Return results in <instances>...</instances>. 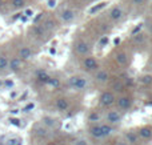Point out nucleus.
Returning a JSON list of instances; mask_svg holds the SVG:
<instances>
[{
    "instance_id": "obj_14",
    "label": "nucleus",
    "mask_w": 152,
    "mask_h": 145,
    "mask_svg": "<svg viewBox=\"0 0 152 145\" xmlns=\"http://www.w3.org/2000/svg\"><path fill=\"white\" fill-rule=\"evenodd\" d=\"M55 105H56V108H58V111L64 112V111H67V109H68V101H67L66 99L60 97V99H58V100H56Z\"/></svg>"
},
{
    "instance_id": "obj_11",
    "label": "nucleus",
    "mask_w": 152,
    "mask_h": 145,
    "mask_svg": "<svg viewBox=\"0 0 152 145\" xmlns=\"http://www.w3.org/2000/svg\"><path fill=\"white\" fill-rule=\"evenodd\" d=\"M87 84H88V83H87V79L77 76V79H76L75 85H74V88H72V89H75V91H83L84 88L87 87Z\"/></svg>"
},
{
    "instance_id": "obj_36",
    "label": "nucleus",
    "mask_w": 152,
    "mask_h": 145,
    "mask_svg": "<svg viewBox=\"0 0 152 145\" xmlns=\"http://www.w3.org/2000/svg\"><path fill=\"white\" fill-rule=\"evenodd\" d=\"M44 27H35V32H36L37 35H43L44 33Z\"/></svg>"
},
{
    "instance_id": "obj_1",
    "label": "nucleus",
    "mask_w": 152,
    "mask_h": 145,
    "mask_svg": "<svg viewBox=\"0 0 152 145\" xmlns=\"http://www.w3.org/2000/svg\"><path fill=\"white\" fill-rule=\"evenodd\" d=\"M99 103L102 107H111L115 103V95L112 92H103L99 97Z\"/></svg>"
},
{
    "instance_id": "obj_8",
    "label": "nucleus",
    "mask_w": 152,
    "mask_h": 145,
    "mask_svg": "<svg viewBox=\"0 0 152 145\" xmlns=\"http://www.w3.org/2000/svg\"><path fill=\"white\" fill-rule=\"evenodd\" d=\"M118 108L120 111H127V109L131 108V99L129 97H120L118 100Z\"/></svg>"
},
{
    "instance_id": "obj_32",
    "label": "nucleus",
    "mask_w": 152,
    "mask_h": 145,
    "mask_svg": "<svg viewBox=\"0 0 152 145\" xmlns=\"http://www.w3.org/2000/svg\"><path fill=\"white\" fill-rule=\"evenodd\" d=\"M123 88H124V85H123V83H120V81H118V83H115V84H113V89H115L116 92H121V91H123Z\"/></svg>"
},
{
    "instance_id": "obj_31",
    "label": "nucleus",
    "mask_w": 152,
    "mask_h": 145,
    "mask_svg": "<svg viewBox=\"0 0 152 145\" xmlns=\"http://www.w3.org/2000/svg\"><path fill=\"white\" fill-rule=\"evenodd\" d=\"M88 120H89V121H92V123H97L100 120V116L97 113H91L88 116Z\"/></svg>"
},
{
    "instance_id": "obj_26",
    "label": "nucleus",
    "mask_w": 152,
    "mask_h": 145,
    "mask_svg": "<svg viewBox=\"0 0 152 145\" xmlns=\"http://www.w3.org/2000/svg\"><path fill=\"white\" fill-rule=\"evenodd\" d=\"M43 27H44L45 31H52V29L55 28V23H53L52 20H47L44 24H43Z\"/></svg>"
},
{
    "instance_id": "obj_46",
    "label": "nucleus",
    "mask_w": 152,
    "mask_h": 145,
    "mask_svg": "<svg viewBox=\"0 0 152 145\" xmlns=\"http://www.w3.org/2000/svg\"><path fill=\"white\" fill-rule=\"evenodd\" d=\"M59 145H66V144H59Z\"/></svg>"
},
{
    "instance_id": "obj_28",
    "label": "nucleus",
    "mask_w": 152,
    "mask_h": 145,
    "mask_svg": "<svg viewBox=\"0 0 152 145\" xmlns=\"http://www.w3.org/2000/svg\"><path fill=\"white\" fill-rule=\"evenodd\" d=\"M144 40H145V37H144L143 33H135L134 35V41L135 43H143Z\"/></svg>"
},
{
    "instance_id": "obj_16",
    "label": "nucleus",
    "mask_w": 152,
    "mask_h": 145,
    "mask_svg": "<svg viewBox=\"0 0 152 145\" xmlns=\"http://www.w3.org/2000/svg\"><path fill=\"white\" fill-rule=\"evenodd\" d=\"M139 136L142 138H144V140H148V138L152 137V129L151 128H148V127L142 128V129L139 130Z\"/></svg>"
},
{
    "instance_id": "obj_33",
    "label": "nucleus",
    "mask_w": 152,
    "mask_h": 145,
    "mask_svg": "<svg viewBox=\"0 0 152 145\" xmlns=\"http://www.w3.org/2000/svg\"><path fill=\"white\" fill-rule=\"evenodd\" d=\"M142 83H143V84H150V83H152V76H150V75L143 76L142 77Z\"/></svg>"
},
{
    "instance_id": "obj_13",
    "label": "nucleus",
    "mask_w": 152,
    "mask_h": 145,
    "mask_svg": "<svg viewBox=\"0 0 152 145\" xmlns=\"http://www.w3.org/2000/svg\"><path fill=\"white\" fill-rule=\"evenodd\" d=\"M35 133H36L37 136H40V137H47L48 135H50V129H48L47 127H44V125H36L35 127Z\"/></svg>"
},
{
    "instance_id": "obj_20",
    "label": "nucleus",
    "mask_w": 152,
    "mask_h": 145,
    "mask_svg": "<svg viewBox=\"0 0 152 145\" xmlns=\"http://www.w3.org/2000/svg\"><path fill=\"white\" fill-rule=\"evenodd\" d=\"M116 61H118L120 65H126L127 61H128V57H127V55L124 52H120L116 55Z\"/></svg>"
},
{
    "instance_id": "obj_21",
    "label": "nucleus",
    "mask_w": 152,
    "mask_h": 145,
    "mask_svg": "<svg viewBox=\"0 0 152 145\" xmlns=\"http://www.w3.org/2000/svg\"><path fill=\"white\" fill-rule=\"evenodd\" d=\"M126 141L128 144H136L137 143V136L134 132H128L126 135Z\"/></svg>"
},
{
    "instance_id": "obj_15",
    "label": "nucleus",
    "mask_w": 152,
    "mask_h": 145,
    "mask_svg": "<svg viewBox=\"0 0 152 145\" xmlns=\"http://www.w3.org/2000/svg\"><path fill=\"white\" fill-rule=\"evenodd\" d=\"M42 121H43V125H44V127H47L48 129H53V128L56 127V121L52 119V117H50V116H44Z\"/></svg>"
},
{
    "instance_id": "obj_5",
    "label": "nucleus",
    "mask_w": 152,
    "mask_h": 145,
    "mask_svg": "<svg viewBox=\"0 0 152 145\" xmlns=\"http://www.w3.org/2000/svg\"><path fill=\"white\" fill-rule=\"evenodd\" d=\"M108 16H110V19L112 21H119L124 16V11L121 9L120 7H113L112 9L110 11V15Z\"/></svg>"
},
{
    "instance_id": "obj_10",
    "label": "nucleus",
    "mask_w": 152,
    "mask_h": 145,
    "mask_svg": "<svg viewBox=\"0 0 152 145\" xmlns=\"http://www.w3.org/2000/svg\"><path fill=\"white\" fill-rule=\"evenodd\" d=\"M95 80H96L97 83H107L108 80H110V75H108V72L105 71V69H100V71H97L96 75H95Z\"/></svg>"
},
{
    "instance_id": "obj_35",
    "label": "nucleus",
    "mask_w": 152,
    "mask_h": 145,
    "mask_svg": "<svg viewBox=\"0 0 152 145\" xmlns=\"http://www.w3.org/2000/svg\"><path fill=\"white\" fill-rule=\"evenodd\" d=\"M34 108H35V104H34V103H28V104H27V105L23 108V112H31Z\"/></svg>"
},
{
    "instance_id": "obj_18",
    "label": "nucleus",
    "mask_w": 152,
    "mask_h": 145,
    "mask_svg": "<svg viewBox=\"0 0 152 145\" xmlns=\"http://www.w3.org/2000/svg\"><path fill=\"white\" fill-rule=\"evenodd\" d=\"M100 127H102V130H103V135H104V137H107V136H111L113 132H115V130H113V128H112V125L108 124V123H107V124H102Z\"/></svg>"
},
{
    "instance_id": "obj_39",
    "label": "nucleus",
    "mask_w": 152,
    "mask_h": 145,
    "mask_svg": "<svg viewBox=\"0 0 152 145\" xmlns=\"http://www.w3.org/2000/svg\"><path fill=\"white\" fill-rule=\"evenodd\" d=\"M107 41H108L107 37H104L103 40H100V45H105V44H107Z\"/></svg>"
},
{
    "instance_id": "obj_27",
    "label": "nucleus",
    "mask_w": 152,
    "mask_h": 145,
    "mask_svg": "<svg viewBox=\"0 0 152 145\" xmlns=\"http://www.w3.org/2000/svg\"><path fill=\"white\" fill-rule=\"evenodd\" d=\"M3 85H4L5 89H12L13 85H15V83H13L11 79H5L4 81H3Z\"/></svg>"
},
{
    "instance_id": "obj_45",
    "label": "nucleus",
    "mask_w": 152,
    "mask_h": 145,
    "mask_svg": "<svg viewBox=\"0 0 152 145\" xmlns=\"http://www.w3.org/2000/svg\"><path fill=\"white\" fill-rule=\"evenodd\" d=\"M88 1H91V3H92V1H95V0H88Z\"/></svg>"
},
{
    "instance_id": "obj_41",
    "label": "nucleus",
    "mask_w": 152,
    "mask_h": 145,
    "mask_svg": "<svg viewBox=\"0 0 152 145\" xmlns=\"http://www.w3.org/2000/svg\"><path fill=\"white\" fill-rule=\"evenodd\" d=\"M134 4H142V0H132Z\"/></svg>"
},
{
    "instance_id": "obj_25",
    "label": "nucleus",
    "mask_w": 152,
    "mask_h": 145,
    "mask_svg": "<svg viewBox=\"0 0 152 145\" xmlns=\"http://www.w3.org/2000/svg\"><path fill=\"white\" fill-rule=\"evenodd\" d=\"M10 124L13 125V127H16V128H20L21 127V120L18 119V117H11V119H10Z\"/></svg>"
},
{
    "instance_id": "obj_3",
    "label": "nucleus",
    "mask_w": 152,
    "mask_h": 145,
    "mask_svg": "<svg viewBox=\"0 0 152 145\" xmlns=\"http://www.w3.org/2000/svg\"><path fill=\"white\" fill-rule=\"evenodd\" d=\"M75 17H76L75 12L72 9H69V8H66V9H63L60 12V19L63 23H67V24L72 23L75 20Z\"/></svg>"
},
{
    "instance_id": "obj_43",
    "label": "nucleus",
    "mask_w": 152,
    "mask_h": 145,
    "mask_svg": "<svg viewBox=\"0 0 152 145\" xmlns=\"http://www.w3.org/2000/svg\"><path fill=\"white\" fill-rule=\"evenodd\" d=\"M11 112H12L13 115H18V113H19V109H12V111H11Z\"/></svg>"
},
{
    "instance_id": "obj_4",
    "label": "nucleus",
    "mask_w": 152,
    "mask_h": 145,
    "mask_svg": "<svg viewBox=\"0 0 152 145\" xmlns=\"http://www.w3.org/2000/svg\"><path fill=\"white\" fill-rule=\"evenodd\" d=\"M75 49H76V53H77V55L84 56V55H87V53L89 52V44L87 41H83V40H81V41L76 43Z\"/></svg>"
},
{
    "instance_id": "obj_6",
    "label": "nucleus",
    "mask_w": 152,
    "mask_h": 145,
    "mask_svg": "<svg viewBox=\"0 0 152 145\" xmlns=\"http://www.w3.org/2000/svg\"><path fill=\"white\" fill-rule=\"evenodd\" d=\"M83 65H84V68H86L87 71H95V69L97 68V61H96V59L95 57L89 56V57L84 59Z\"/></svg>"
},
{
    "instance_id": "obj_38",
    "label": "nucleus",
    "mask_w": 152,
    "mask_h": 145,
    "mask_svg": "<svg viewBox=\"0 0 152 145\" xmlns=\"http://www.w3.org/2000/svg\"><path fill=\"white\" fill-rule=\"evenodd\" d=\"M116 145H129V144L127 143L126 140H120V141H118V143H116Z\"/></svg>"
},
{
    "instance_id": "obj_40",
    "label": "nucleus",
    "mask_w": 152,
    "mask_h": 145,
    "mask_svg": "<svg viewBox=\"0 0 152 145\" xmlns=\"http://www.w3.org/2000/svg\"><path fill=\"white\" fill-rule=\"evenodd\" d=\"M26 15H27V16H32V11H31V9H27V11H26Z\"/></svg>"
},
{
    "instance_id": "obj_42",
    "label": "nucleus",
    "mask_w": 152,
    "mask_h": 145,
    "mask_svg": "<svg viewBox=\"0 0 152 145\" xmlns=\"http://www.w3.org/2000/svg\"><path fill=\"white\" fill-rule=\"evenodd\" d=\"M10 96H11V99H13V97H16V96H18V93H16V92H12Z\"/></svg>"
},
{
    "instance_id": "obj_37",
    "label": "nucleus",
    "mask_w": 152,
    "mask_h": 145,
    "mask_svg": "<svg viewBox=\"0 0 152 145\" xmlns=\"http://www.w3.org/2000/svg\"><path fill=\"white\" fill-rule=\"evenodd\" d=\"M48 7L50 8H55L56 7V0H47Z\"/></svg>"
},
{
    "instance_id": "obj_19",
    "label": "nucleus",
    "mask_w": 152,
    "mask_h": 145,
    "mask_svg": "<svg viewBox=\"0 0 152 145\" xmlns=\"http://www.w3.org/2000/svg\"><path fill=\"white\" fill-rule=\"evenodd\" d=\"M11 5L13 9H21L26 7V0H11Z\"/></svg>"
},
{
    "instance_id": "obj_17",
    "label": "nucleus",
    "mask_w": 152,
    "mask_h": 145,
    "mask_svg": "<svg viewBox=\"0 0 152 145\" xmlns=\"http://www.w3.org/2000/svg\"><path fill=\"white\" fill-rule=\"evenodd\" d=\"M36 77H37V80H39V81L47 83L48 79H50V75H48L45 71H43V69H39V71H36Z\"/></svg>"
},
{
    "instance_id": "obj_30",
    "label": "nucleus",
    "mask_w": 152,
    "mask_h": 145,
    "mask_svg": "<svg viewBox=\"0 0 152 145\" xmlns=\"http://www.w3.org/2000/svg\"><path fill=\"white\" fill-rule=\"evenodd\" d=\"M76 79H77V76H69V77H68V80H67V85H68L69 88H74Z\"/></svg>"
},
{
    "instance_id": "obj_44",
    "label": "nucleus",
    "mask_w": 152,
    "mask_h": 145,
    "mask_svg": "<svg viewBox=\"0 0 152 145\" xmlns=\"http://www.w3.org/2000/svg\"><path fill=\"white\" fill-rule=\"evenodd\" d=\"M1 85H3V81H1V80H0V87H1Z\"/></svg>"
},
{
    "instance_id": "obj_23",
    "label": "nucleus",
    "mask_w": 152,
    "mask_h": 145,
    "mask_svg": "<svg viewBox=\"0 0 152 145\" xmlns=\"http://www.w3.org/2000/svg\"><path fill=\"white\" fill-rule=\"evenodd\" d=\"M7 145H23V140L20 137H11L7 141Z\"/></svg>"
},
{
    "instance_id": "obj_22",
    "label": "nucleus",
    "mask_w": 152,
    "mask_h": 145,
    "mask_svg": "<svg viewBox=\"0 0 152 145\" xmlns=\"http://www.w3.org/2000/svg\"><path fill=\"white\" fill-rule=\"evenodd\" d=\"M45 84H48L50 87H52V88H59L60 87V80L56 79V77H50Z\"/></svg>"
},
{
    "instance_id": "obj_34",
    "label": "nucleus",
    "mask_w": 152,
    "mask_h": 145,
    "mask_svg": "<svg viewBox=\"0 0 152 145\" xmlns=\"http://www.w3.org/2000/svg\"><path fill=\"white\" fill-rule=\"evenodd\" d=\"M74 145H88V141L86 138H77L74 141Z\"/></svg>"
},
{
    "instance_id": "obj_7",
    "label": "nucleus",
    "mask_w": 152,
    "mask_h": 145,
    "mask_svg": "<svg viewBox=\"0 0 152 145\" xmlns=\"http://www.w3.org/2000/svg\"><path fill=\"white\" fill-rule=\"evenodd\" d=\"M21 67V59L20 57H12L11 60H8V68L12 72H18Z\"/></svg>"
},
{
    "instance_id": "obj_29",
    "label": "nucleus",
    "mask_w": 152,
    "mask_h": 145,
    "mask_svg": "<svg viewBox=\"0 0 152 145\" xmlns=\"http://www.w3.org/2000/svg\"><path fill=\"white\" fill-rule=\"evenodd\" d=\"M105 4H107V3H102V4H100V5H96V7L91 8V9L88 11V13H91V15H92V13H96L97 11H100V9H102V8H104V7H105Z\"/></svg>"
},
{
    "instance_id": "obj_2",
    "label": "nucleus",
    "mask_w": 152,
    "mask_h": 145,
    "mask_svg": "<svg viewBox=\"0 0 152 145\" xmlns=\"http://www.w3.org/2000/svg\"><path fill=\"white\" fill-rule=\"evenodd\" d=\"M104 119H105V121L111 125L119 124V123L121 121V113L119 111H108Z\"/></svg>"
},
{
    "instance_id": "obj_24",
    "label": "nucleus",
    "mask_w": 152,
    "mask_h": 145,
    "mask_svg": "<svg viewBox=\"0 0 152 145\" xmlns=\"http://www.w3.org/2000/svg\"><path fill=\"white\" fill-rule=\"evenodd\" d=\"M5 68H8V59L0 55V71H4Z\"/></svg>"
},
{
    "instance_id": "obj_12",
    "label": "nucleus",
    "mask_w": 152,
    "mask_h": 145,
    "mask_svg": "<svg viewBox=\"0 0 152 145\" xmlns=\"http://www.w3.org/2000/svg\"><path fill=\"white\" fill-rule=\"evenodd\" d=\"M19 57H20L21 60H29V59L32 57V51H31V48L23 47L20 51H19Z\"/></svg>"
},
{
    "instance_id": "obj_9",
    "label": "nucleus",
    "mask_w": 152,
    "mask_h": 145,
    "mask_svg": "<svg viewBox=\"0 0 152 145\" xmlns=\"http://www.w3.org/2000/svg\"><path fill=\"white\" fill-rule=\"evenodd\" d=\"M89 135H91L92 137H95V138H103V137H104V135H103V130H102V127H100V124L92 125V127L89 128Z\"/></svg>"
}]
</instances>
